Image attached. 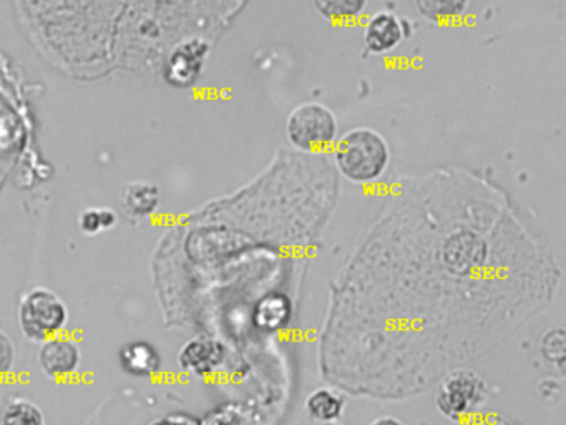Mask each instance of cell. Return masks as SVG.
I'll use <instances>...</instances> for the list:
<instances>
[{
	"label": "cell",
	"mask_w": 566,
	"mask_h": 425,
	"mask_svg": "<svg viewBox=\"0 0 566 425\" xmlns=\"http://www.w3.org/2000/svg\"><path fill=\"white\" fill-rule=\"evenodd\" d=\"M334 165L354 185L379 182L390 165V146L370 126H356L337 138L333 146Z\"/></svg>",
	"instance_id": "6da1fadb"
},
{
	"label": "cell",
	"mask_w": 566,
	"mask_h": 425,
	"mask_svg": "<svg viewBox=\"0 0 566 425\" xmlns=\"http://www.w3.org/2000/svg\"><path fill=\"white\" fill-rule=\"evenodd\" d=\"M18 322L28 341L41 344L45 339L65 332L71 322V311L57 292L45 286H35L19 301Z\"/></svg>",
	"instance_id": "7a4b0ae2"
},
{
	"label": "cell",
	"mask_w": 566,
	"mask_h": 425,
	"mask_svg": "<svg viewBox=\"0 0 566 425\" xmlns=\"http://www.w3.org/2000/svg\"><path fill=\"white\" fill-rule=\"evenodd\" d=\"M489 382L472 369H455L449 372L437 387L436 405L440 414L450 422L463 424L482 414L489 404Z\"/></svg>",
	"instance_id": "3957f363"
},
{
	"label": "cell",
	"mask_w": 566,
	"mask_h": 425,
	"mask_svg": "<svg viewBox=\"0 0 566 425\" xmlns=\"http://www.w3.org/2000/svg\"><path fill=\"white\" fill-rule=\"evenodd\" d=\"M284 133L290 145L300 152H326L340 136L339 120L324 103L304 102L291 110Z\"/></svg>",
	"instance_id": "277c9868"
},
{
	"label": "cell",
	"mask_w": 566,
	"mask_h": 425,
	"mask_svg": "<svg viewBox=\"0 0 566 425\" xmlns=\"http://www.w3.org/2000/svg\"><path fill=\"white\" fill-rule=\"evenodd\" d=\"M35 359L42 375L51 381L62 382L69 381L81 371L84 352L74 338L62 332L42 341Z\"/></svg>",
	"instance_id": "5b68a950"
},
{
	"label": "cell",
	"mask_w": 566,
	"mask_h": 425,
	"mask_svg": "<svg viewBox=\"0 0 566 425\" xmlns=\"http://www.w3.org/2000/svg\"><path fill=\"white\" fill-rule=\"evenodd\" d=\"M227 361L223 342L210 335H195L181 345L178 365L185 374L197 379H208L217 374Z\"/></svg>",
	"instance_id": "8992f818"
},
{
	"label": "cell",
	"mask_w": 566,
	"mask_h": 425,
	"mask_svg": "<svg viewBox=\"0 0 566 425\" xmlns=\"http://www.w3.org/2000/svg\"><path fill=\"white\" fill-rule=\"evenodd\" d=\"M406 37V22L390 10L374 12L364 23V49L370 55L380 56L394 52L399 49Z\"/></svg>",
	"instance_id": "52a82bcc"
},
{
	"label": "cell",
	"mask_w": 566,
	"mask_h": 425,
	"mask_svg": "<svg viewBox=\"0 0 566 425\" xmlns=\"http://www.w3.org/2000/svg\"><path fill=\"white\" fill-rule=\"evenodd\" d=\"M208 43L201 39H191L181 43L171 53L167 65V80L175 86H191L200 79L208 56Z\"/></svg>",
	"instance_id": "ba28073f"
},
{
	"label": "cell",
	"mask_w": 566,
	"mask_h": 425,
	"mask_svg": "<svg viewBox=\"0 0 566 425\" xmlns=\"http://www.w3.org/2000/svg\"><path fill=\"white\" fill-rule=\"evenodd\" d=\"M118 364L130 377L150 379L160 374L164 357L151 342L130 341L118 351Z\"/></svg>",
	"instance_id": "9c48e42d"
},
{
	"label": "cell",
	"mask_w": 566,
	"mask_h": 425,
	"mask_svg": "<svg viewBox=\"0 0 566 425\" xmlns=\"http://www.w3.org/2000/svg\"><path fill=\"white\" fill-rule=\"evenodd\" d=\"M291 309L290 299L281 292L264 296L256 308H254V322L264 332H280L290 324Z\"/></svg>",
	"instance_id": "30bf717a"
},
{
	"label": "cell",
	"mask_w": 566,
	"mask_h": 425,
	"mask_svg": "<svg viewBox=\"0 0 566 425\" xmlns=\"http://www.w3.org/2000/svg\"><path fill=\"white\" fill-rule=\"evenodd\" d=\"M346 398L329 387L314 388L306 397L307 417L317 424H334L343 417Z\"/></svg>",
	"instance_id": "8fae6325"
},
{
	"label": "cell",
	"mask_w": 566,
	"mask_h": 425,
	"mask_svg": "<svg viewBox=\"0 0 566 425\" xmlns=\"http://www.w3.org/2000/svg\"><path fill=\"white\" fill-rule=\"evenodd\" d=\"M0 425H48L44 411L31 398L14 395L0 408Z\"/></svg>",
	"instance_id": "7c38bea8"
},
{
	"label": "cell",
	"mask_w": 566,
	"mask_h": 425,
	"mask_svg": "<svg viewBox=\"0 0 566 425\" xmlns=\"http://www.w3.org/2000/svg\"><path fill=\"white\" fill-rule=\"evenodd\" d=\"M417 13L432 23H450L462 19L472 0H412Z\"/></svg>",
	"instance_id": "4fadbf2b"
},
{
	"label": "cell",
	"mask_w": 566,
	"mask_h": 425,
	"mask_svg": "<svg viewBox=\"0 0 566 425\" xmlns=\"http://www.w3.org/2000/svg\"><path fill=\"white\" fill-rule=\"evenodd\" d=\"M370 0H311L317 15L334 23H350L364 15Z\"/></svg>",
	"instance_id": "5bb4252c"
},
{
	"label": "cell",
	"mask_w": 566,
	"mask_h": 425,
	"mask_svg": "<svg viewBox=\"0 0 566 425\" xmlns=\"http://www.w3.org/2000/svg\"><path fill=\"white\" fill-rule=\"evenodd\" d=\"M124 201L132 216H148L157 209L160 191L154 183H128L124 191Z\"/></svg>",
	"instance_id": "9a60e30c"
},
{
	"label": "cell",
	"mask_w": 566,
	"mask_h": 425,
	"mask_svg": "<svg viewBox=\"0 0 566 425\" xmlns=\"http://www.w3.org/2000/svg\"><path fill=\"white\" fill-rule=\"evenodd\" d=\"M538 351L545 364L563 374L566 364V331L563 325H552L543 332Z\"/></svg>",
	"instance_id": "2e32d148"
},
{
	"label": "cell",
	"mask_w": 566,
	"mask_h": 425,
	"mask_svg": "<svg viewBox=\"0 0 566 425\" xmlns=\"http://www.w3.org/2000/svg\"><path fill=\"white\" fill-rule=\"evenodd\" d=\"M117 225V212L112 208H88L78 218V226L85 235L94 236Z\"/></svg>",
	"instance_id": "e0dca14e"
},
{
	"label": "cell",
	"mask_w": 566,
	"mask_h": 425,
	"mask_svg": "<svg viewBox=\"0 0 566 425\" xmlns=\"http://www.w3.org/2000/svg\"><path fill=\"white\" fill-rule=\"evenodd\" d=\"M15 364H18V349L14 341L4 329H0V382L11 377Z\"/></svg>",
	"instance_id": "ac0fdd59"
},
{
	"label": "cell",
	"mask_w": 566,
	"mask_h": 425,
	"mask_svg": "<svg viewBox=\"0 0 566 425\" xmlns=\"http://www.w3.org/2000/svg\"><path fill=\"white\" fill-rule=\"evenodd\" d=\"M200 425H243V418L237 408L223 405L208 412L203 418H200Z\"/></svg>",
	"instance_id": "d6986e66"
},
{
	"label": "cell",
	"mask_w": 566,
	"mask_h": 425,
	"mask_svg": "<svg viewBox=\"0 0 566 425\" xmlns=\"http://www.w3.org/2000/svg\"><path fill=\"white\" fill-rule=\"evenodd\" d=\"M150 425H200V418L188 414V412H174V414L155 418Z\"/></svg>",
	"instance_id": "ffe728a7"
},
{
	"label": "cell",
	"mask_w": 566,
	"mask_h": 425,
	"mask_svg": "<svg viewBox=\"0 0 566 425\" xmlns=\"http://www.w3.org/2000/svg\"><path fill=\"white\" fill-rule=\"evenodd\" d=\"M462 425H513L512 422L506 421L505 417H500L495 414H479L475 417L469 418Z\"/></svg>",
	"instance_id": "44dd1931"
},
{
	"label": "cell",
	"mask_w": 566,
	"mask_h": 425,
	"mask_svg": "<svg viewBox=\"0 0 566 425\" xmlns=\"http://www.w3.org/2000/svg\"><path fill=\"white\" fill-rule=\"evenodd\" d=\"M370 425H406L402 421H399L397 417H390V415H386V417L376 418V421L370 422Z\"/></svg>",
	"instance_id": "7402d4cb"
}]
</instances>
